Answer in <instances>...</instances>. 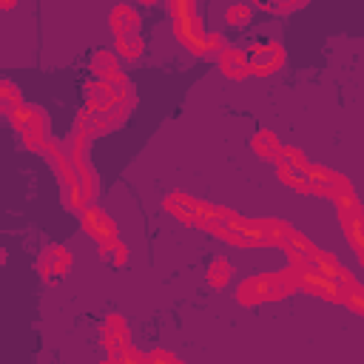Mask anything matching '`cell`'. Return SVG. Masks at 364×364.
Wrapping results in <instances>:
<instances>
[{"label": "cell", "mask_w": 364, "mask_h": 364, "mask_svg": "<svg viewBox=\"0 0 364 364\" xmlns=\"http://www.w3.org/2000/svg\"><path fill=\"white\" fill-rule=\"evenodd\" d=\"M293 287H299L296 282V270H279V273H267V276H256V279H245L239 284V301L242 304H262L270 299H284Z\"/></svg>", "instance_id": "1"}, {"label": "cell", "mask_w": 364, "mask_h": 364, "mask_svg": "<svg viewBox=\"0 0 364 364\" xmlns=\"http://www.w3.org/2000/svg\"><path fill=\"white\" fill-rule=\"evenodd\" d=\"M245 54H247L250 74L256 77H267L284 65V48L276 40H256L253 46L245 48Z\"/></svg>", "instance_id": "2"}, {"label": "cell", "mask_w": 364, "mask_h": 364, "mask_svg": "<svg viewBox=\"0 0 364 364\" xmlns=\"http://www.w3.org/2000/svg\"><path fill=\"white\" fill-rule=\"evenodd\" d=\"M276 168H279V176L287 188H296L301 193H310V182H307V173H310V162L304 159L301 151L296 148H282L279 159H276Z\"/></svg>", "instance_id": "3"}, {"label": "cell", "mask_w": 364, "mask_h": 364, "mask_svg": "<svg viewBox=\"0 0 364 364\" xmlns=\"http://www.w3.org/2000/svg\"><path fill=\"white\" fill-rule=\"evenodd\" d=\"M307 182H310V193H321V196H330L333 202H336L338 196H347V193H353V188H350L347 176H341V173H333V171H327V168H313V165H310Z\"/></svg>", "instance_id": "4"}, {"label": "cell", "mask_w": 364, "mask_h": 364, "mask_svg": "<svg viewBox=\"0 0 364 364\" xmlns=\"http://www.w3.org/2000/svg\"><path fill=\"white\" fill-rule=\"evenodd\" d=\"M208 208H210L208 202H199V199H193L188 193H171V196H165V210L173 213L182 222H188V225H196L208 213Z\"/></svg>", "instance_id": "5"}, {"label": "cell", "mask_w": 364, "mask_h": 364, "mask_svg": "<svg viewBox=\"0 0 364 364\" xmlns=\"http://www.w3.org/2000/svg\"><path fill=\"white\" fill-rule=\"evenodd\" d=\"M80 219H82V230H85L91 239H97V242H108V239L117 236L114 219H108L97 205H88V208L80 213Z\"/></svg>", "instance_id": "6"}, {"label": "cell", "mask_w": 364, "mask_h": 364, "mask_svg": "<svg viewBox=\"0 0 364 364\" xmlns=\"http://www.w3.org/2000/svg\"><path fill=\"white\" fill-rule=\"evenodd\" d=\"M68 264H71V253L63 245H48V247H43V253L37 259V273L48 282L54 276H63L68 270Z\"/></svg>", "instance_id": "7"}, {"label": "cell", "mask_w": 364, "mask_h": 364, "mask_svg": "<svg viewBox=\"0 0 364 364\" xmlns=\"http://www.w3.org/2000/svg\"><path fill=\"white\" fill-rule=\"evenodd\" d=\"M173 34H176V40H179L191 54L202 57V37H205L208 31H205V26L199 23L196 14L182 17V20H173Z\"/></svg>", "instance_id": "8"}, {"label": "cell", "mask_w": 364, "mask_h": 364, "mask_svg": "<svg viewBox=\"0 0 364 364\" xmlns=\"http://www.w3.org/2000/svg\"><path fill=\"white\" fill-rule=\"evenodd\" d=\"M219 71H222L225 77H230V80H245V77L250 74L247 54H245L242 48H236V46L228 43V46L219 51Z\"/></svg>", "instance_id": "9"}, {"label": "cell", "mask_w": 364, "mask_h": 364, "mask_svg": "<svg viewBox=\"0 0 364 364\" xmlns=\"http://www.w3.org/2000/svg\"><path fill=\"white\" fill-rule=\"evenodd\" d=\"M91 71H94L100 80L114 82L117 88L128 82V77L119 71V60H117L111 51H94V57H91Z\"/></svg>", "instance_id": "10"}, {"label": "cell", "mask_w": 364, "mask_h": 364, "mask_svg": "<svg viewBox=\"0 0 364 364\" xmlns=\"http://www.w3.org/2000/svg\"><path fill=\"white\" fill-rule=\"evenodd\" d=\"M139 28V14L131 9V6H117L111 11V31L119 37V34H136Z\"/></svg>", "instance_id": "11"}, {"label": "cell", "mask_w": 364, "mask_h": 364, "mask_svg": "<svg viewBox=\"0 0 364 364\" xmlns=\"http://www.w3.org/2000/svg\"><path fill=\"white\" fill-rule=\"evenodd\" d=\"M102 338H105L108 347H125V344H128V327H125V318L117 316V313H111V316L105 318V324H102Z\"/></svg>", "instance_id": "12"}, {"label": "cell", "mask_w": 364, "mask_h": 364, "mask_svg": "<svg viewBox=\"0 0 364 364\" xmlns=\"http://www.w3.org/2000/svg\"><path fill=\"white\" fill-rule=\"evenodd\" d=\"M282 148H284V145L279 142V136H276L273 131H259V134L253 136V151H256L259 156L270 159V162H276V159H279Z\"/></svg>", "instance_id": "13"}, {"label": "cell", "mask_w": 364, "mask_h": 364, "mask_svg": "<svg viewBox=\"0 0 364 364\" xmlns=\"http://www.w3.org/2000/svg\"><path fill=\"white\" fill-rule=\"evenodd\" d=\"M341 225H344L347 242H350L355 250H364V210H358V213L341 219Z\"/></svg>", "instance_id": "14"}, {"label": "cell", "mask_w": 364, "mask_h": 364, "mask_svg": "<svg viewBox=\"0 0 364 364\" xmlns=\"http://www.w3.org/2000/svg\"><path fill=\"white\" fill-rule=\"evenodd\" d=\"M117 54H119L122 60H136V57H142V40H139V34H119V37H117Z\"/></svg>", "instance_id": "15"}, {"label": "cell", "mask_w": 364, "mask_h": 364, "mask_svg": "<svg viewBox=\"0 0 364 364\" xmlns=\"http://www.w3.org/2000/svg\"><path fill=\"white\" fill-rule=\"evenodd\" d=\"M17 105H23V97H20L17 85H14L11 80H3V82H0V111L9 117Z\"/></svg>", "instance_id": "16"}, {"label": "cell", "mask_w": 364, "mask_h": 364, "mask_svg": "<svg viewBox=\"0 0 364 364\" xmlns=\"http://www.w3.org/2000/svg\"><path fill=\"white\" fill-rule=\"evenodd\" d=\"M230 273H233V264L228 259H213L210 267H208V284L210 287H225Z\"/></svg>", "instance_id": "17"}, {"label": "cell", "mask_w": 364, "mask_h": 364, "mask_svg": "<svg viewBox=\"0 0 364 364\" xmlns=\"http://www.w3.org/2000/svg\"><path fill=\"white\" fill-rule=\"evenodd\" d=\"M100 247H102L100 253H102V259H105V262H111V264H117V267L125 262V245H122L117 236H114V239H108V242H100Z\"/></svg>", "instance_id": "18"}, {"label": "cell", "mask_w": 364, "mask_h": 364, "mask_svg": "<svg viewBox=\"0 0 364 364\" xmlns=\"http://www.w3.org/2000/svg\"><path fill=\"white\" fill-rule=\"evenodd\" d=\"M264 11H273V14H290L296 9H301L307 0H256Z\"/></svg>", "instance_id": "19"}, {"label": "cell", "mask_w": 364, "mask_h": 364, "mask_svg": "<svg viewBox=\"0 0 364 364\" xmlns=\"http://www.w3.org/2000/svg\"><path fill=\"white\" fill-rule=\"evenodd\" d=\"M225 23H228V26H245V23H250V6H247V3H233V6H228Z\"/></svg>", "instance_id": "20"}, {"label": "cell", "mask_w": 364, "mask_h": 364, "mask_svg": "<svg viewBox=\"0 0 364 364\" xmlns=\"http://www.w3.org/2000/svg\"><path fill=\"white\" fill-rule=\"evenodd\" d=\"M168 11L173 20L191 17V14H196V0H168Z\"/></svg>", "instance_id": "21"}, {"label": "cell", "mask_w": 364, "mask_h": 364, "mask_svg": "<svg viewBox=\"0 0 364 364\" xmlns=\"http://www.w3.org/2000/svg\"><path fill=\"white\" fill-rule=\"evenodd\" d=\"M225 46H228V43H225V37H222L219 31H208V34L202 37V57H205V54H213V51L219 54Z\"/></svg>", "instance_id": "22"}, {"label": "cell", "mask_w": 364, "mask_h": 364, "mask_svg": "<svg viewBox=\"0 0 364 364\" xmlns=\"http://www.w3.org/2000/svg\"><path fill=\"white\" fill-rule=\"evenodd\" d=\"M148 361H176V355L162 353V350H154V353H148Z\"/></svg>", "instance_id": "23"}, {"label": "cell", "mask_w": 364, "mask_h": 364, "mask_svg": "<svg viewBox=\"0 0 364 364\" xmlns=\"http://www.w3.org/2000/svg\"><path fill=\"white\" fill-rule=\"evenodd\" d=\"M14 3H17V0H0L3 9H14Z\"/></svg>", "instance_id": "24"}, {"label": "cell", "mask_w": 364, "mask_h": 364, "mask_svg": "<svg viewBox=\"0 0 364 364\" xmlns=\"http://www.w3.org/2000/svg\"><path fill=\"white\" fill-rule=\"evenodd\" d=\"M139 3H156V0H139Z\"/></svg>", "instance_id": "25"}, {"label": "cell", "mask_w": 364, "mask_h": 364, "mask_svg": "<svg viewBox=\"0 0 364 364\" xmlns=\"http://www.w3.org/2000/svg\"><path fill=\"white\" fill-rule=\"evenodd\" d=\"M358 256H361V262H364V250H358Z\"/></svg>", "instance_id": "26"}]
</instances>
